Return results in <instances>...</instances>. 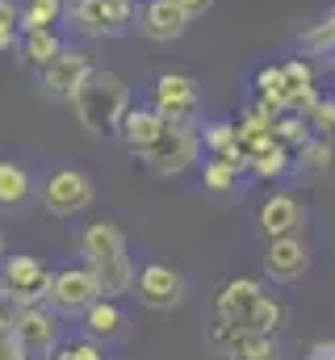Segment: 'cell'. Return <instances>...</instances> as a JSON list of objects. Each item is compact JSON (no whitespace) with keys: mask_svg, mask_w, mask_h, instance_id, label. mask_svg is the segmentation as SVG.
I'll return each mask as SVG.
<instances>
[{"mask_svg":"<svg viewBox=\"0 0 335 360\" xmlns=\"http://www.w3.org/2000/svg\"><path fill=\"white\" fill-rule=\"evenodd\" d=\"M214 314L222 319V323H235V327H248V331H277V327H285V319H289V310H285V302L277 297V293H268L260 281H251V276H231V281H222L218 285V293H214Z\"/></svg>","mask_w":335,"mask_h":360,"instance_id":"cell-1","label":"cell"},{"mask_svg":"<svg viewBox=\"0 0 335 360\" xmlns=\"http://www.w3.org/2000/svg\"><path fill=\"white\" fill-rule=\"evenodd\" d=\"M80 256H84V264L96 272L105 297H122V293L134 289V276H139V272H134L130 256H126V235H122L113 222H92V226H84Z\"/></svg>","mask_w":335,"mask_h":360,"instance_id":"cell-2","label":"cell"},{"mask_svg":"<svg viewBox=\"0 0 335 360\" xmlns=\"http://www.w3.org/2000/svg\"><path fill=\"white\" fill-rule=\"evenodd\" d=\"M68 105H72L76 122H80L88 134H118V122H122L126 109H130V84H126L118 72L96 68V72L88 76V84H84Z\"/></svg>","mask_w":335,"mask_h":360,"instance_id":"cell-3","label":"cell"},{"mask_svg":"<svg viewBox=\"0 0 335 360\" xmlns=\"http://www.w3.org/2000/svg\"><path fill=\"white\" fill-rule=\"evenodd\" d=\"M201 147H206V143H201V134H197L193 122H168V130L160 134V143H156L143 160H147V168L160 172V176H180V172H189V168L197 164Z\"/></svg>","mask_w":335,"mask_h":360,"instance_id":"cell-4","label":"cell"},{"mask_svg":"<svg viewBox=\"0 0 335 360\" xmlns=\"http://www.w3.org/2000/svg\"><path fill=\"white\" fill-rule=\"evenodd\" d=\"M72 25L84 38H122L130 25H139L134 0H76Z\"/></svg>","mask_w":335,"mask_h":360,"instance_id":"cell-5","label":"cell"},{"mask_svg":"<svg viewBox=\"0 0 335 360\" xmlns=\"http://www.w3.org/2000/svg\"><path fill=\"white\" fill-rule=\"evenodd\" d=\"M38 201L51 214H59V218L84 214L92 205V176L80 172V168H55V172H46L42 184H38Z\"/></svg>","mask_w":335,"mask_h":360,"instance_id":"cell-6","label":"cell"},{"mask_svg":"<svg viewBox=\"0 0 335 360\" xmlns=\"http://www.w3.org/2000/svg\"><path fill=\"white\" fill-rule=\"evenodd\" d=\"M96 297H105V293H101V281H96V272L88 269V264L59 269L55 281H51V289H46V302L59 314H84Z\"/></svg>","mask_w":335,"mask_h":360,"instance_id":"cell-7","label":"cell"},{"mask_svg":"<svg viewBox=\"0 0 335 360\" xmlns=\"http://www.w3.org/2000/svg\"><path fill=\"white\" fill-rule=\"evenodd\" d=\"M59 310H46L42 302H25L13 310V335L25 344L30 356H46L59 348Z\"/></svg>","mask_w":335,"mask_h":360,"instance_id":"cell-8","label":"cell"},{"mask_svg":"<svg viewBox=\"0 0 335 360\" xmlns=\"http://www.w3.org/2000/svg\"><path fill=\"white\" fill-rule=\"evenodd\" d=\"M210 344L227 360H281V348L268 331H248V327H235V323H222V319L214 323Z\"/></svg>","mask_w":335,"mask_h":360,"instance_id":"cell-9","label":"cell"},{"mask_svg":"<svg viewBox=\"0 0 335 360\" xmlns=\"http://www.w3.org/2000/svg\"><path fill=\"white\" fill-rule=\"evenodd\" d=\"M51 281H55V272L46 269L38 256H13V260H4V269H0V285H4V293H8L17 306L42 302L46 289H51Z\"/></svg>","mask_w":335,"mask_h":360,"instance_id":"cell-10","label":"cell"},{"mask_svg":"<svg viewBox=\"0 0 335 360\" xmlns=\"http://www.w3.org/2000/svg\"><path fill=\"white\" fill-rule=\"evenodd\" d=\"M151 105L164 113L168 122H193L197 117V105H201V89L184 72H164L151 84Z\"/></svg>","mask_w":335,"mask_h":360,"instance_id":"cell-11","label":"cell"},{"mask_svg":"<svg viewBox=\"0 0 335 360\" xmlns=\"http://www.w3.org/2000/svg\"><path fill=\"white\" fill-rule=\"evenodd\" d=\"M96 68H92V59H88V51H80V46H68L42 76H38V84H42V92L51 96V101H72L76 92L88 84V76H92Z\"/></svg>","mask_w":335,"mask_h":360,"instance_id":"cell-12","label":"cell"},{"mask_svg":"<svg viewBox=\"0 0 335 360\" xmlns=\"http://www.w3.org/2000/svg\"><path fill=\"white\" fill-rule=\"evenodd\" d=\"M134 293H139V302L147 306V310H172V306H180L184 302V293H189V285H184V276L172 269V264H143L139 276H134Z\"/></svg>","mask_w":335,"mask_h":360,"instance_id":"cell-13","label":"cell"},{"mask_svg":"<svg viewBox=\"0 0 335 360\" xmlns=\"http://www.w3.org/2000/svg\"><path fill=\"white\" fill-rule=\"evenodd\" d=\"M260 264H264V276L289 285V281L306 276V269H310V248H306L302 235H281V239H268L264 243Z\"/></svg>","mask_w":335,"mask_h":360,"instance_id":"cell-14","label":"cell"},{"mask_svg":"<svg viewBox=\"0 0 335 360\" xmlns=\"http://www.w3.org/2000/svg\"><path fill=\"white\" fill-rule=\"evenodd\" d=\"M164 130H168V117L156 109V105H130L126 117L118 122V139H122L134 155H147V151L160 143Z\"/></svg>","mask_w":335,"mask_h":360,"instance_id":"cell-15","label":"cell"},{"mask_svg":"<svg viewBox=\"0 0 335 360\" xmlns=\"http://www.w3.org/2000/svg\"><path fill=\"white\" fill-rule=\"evenodd\" d=\"M264 239H281V235H298L306 226V205L293 197V193H272L260 201V214H255Z\"/></svg>","mask_w":335,"mask_h":360,"instance_id":"cell-16","label":"cell"},{"mask_svg":"<svg viewBox=\"0 0 335 360\" xmlns=\"http://www.w3.org/2000/svg\"><path fill=\"white\" fill-rule=\"evenodd\" d=\"M189 21H193V17H189L176 0H147V4L139 8V30H143V38H151V42H176V38H184Z\"/></svg>","mask_w":335,"mask_h":360,"instance_id":"cell-17","label":"cell"},{"mask_svg":"<svg viewBox=\"0 0 335 360\" xmlns=\"http://www.w3.org/2000/svg\"><path fill=\"white\" fill-rule=\"evenodd\" d=\"M68 46H63V38L55 34V30H30V34H21V42H17V63L25 68V72H46L59 55H63Z\"/></svg>","mask_w":335,"mask_h":360,"instance_id":"cell-18","label":"cell"},{"mask_svg":"<svg viewBox=\"0 0 335 360\" xmlns=\"http://www.w3.org/2000/svg\"><path fill=\"white\" fill-rule=\"evenodd\" d=\"M80 319H84V335H88V340H113V335L122 331V323H126V314L118 310L113 297H96Z\"/></svg>","mask_w":335,"mask_h":360,"instance_id":"cell-19","label":"cell"},{"mask_svg":"<svg viewBox=\"0 0 335 360\" xmlns=\"http://www.w3.org/2000/svg\"><path fill=\"white\" fill-rule=\"evenodd\" d=\"M255 96L264 105H272L277 113H289V76H285L281 63H264L255 72Z\"/></svg>","mask_w":335,"mask_h":360,"instance_id":"cell-20","label":"cell"},{"mask_svg":"<svg viewBox=\"0 0 335 360\" xmlns=\"http://www.w3.org/2000/svg\"><path fill=\"white\" fill-rule=\"evenodd\" d=\"M30 193H34L30 172H25L21 164H13V160H0V205L13 210V205H21Z\"/></svg>","mask_w":335,"mask_h":360,"instance_id":"cell-21","label":"cell"},{"mask_svg":"<svg viewBox=\"0 0 335 360\" xmlns=\"http://www.w3.org/2000/svg\"><path fill=\"white\" fill-rule=\"evenodd\" d=\"M293 164H298V151H293V147H285V143L277 139L268 151H260V155L251 160V172H255L260 180H277V176H285Z\"/></svg>","mask_w":335,"mask_h":360,"instance_id":"cell-22","label":"cell"},{"mask_svg":"<svg viewBox=\"0 0 335 360\" xmlns=\"http://www.w3.org/2000/svg\"><path fill=\"white\" fill-rule=\"evenodd\" d=\"M59 17H63V0H21V34L55 30Z\"/></svg>","mask_w":335,"mask_h":360,"instance_id":"cell-23","label":"cell"},{"mask_svg":"<svg viewBox=\"0 0 335 360\" xmlns=\"http://www.w3.org/2000/svg\"><path fill=\"white\" fill-rule=\"evenodd\" d=\"M298 46H302L306 55H335V8L327 13V17H319L315 25L302 30Z\"/></svg>","mask_w":335,"mask_h":360,"instance_id":"cell-24","label":"cell"},{"mask_svg":"<svg viewBox=\"0 0 335 360\" xmlns=\"http://www.w3.org/2000/svg\"><path fill=\"white\" fill-rule=\"evenodd\" d=\"M277 139H281L285 147L302 151V147L315 139V126H310L306 113H281V117H277Z\"/></svg>","mask_w":335,"mask_h":360,"instance_id":"cell-25","label":"cell"},{"mask_svg":"<svg viewBox=\"0 0 335 360\" xmlns=\"http://www.w3.org/2000/svg\"><path fill=\"white\" fill-rule=\"evenodd\" d=\"M335 160V147L327 134H315L302 151H298V168H306V172H323V168H331Z\"/></svg>","mask_w":335,"mask_h":360,"instance_id":"cell-26","label":"cell"},{"mask_svg":"<svg viewBox=\"0 0 335 360\" xmlns=\"http://www.w3.org/2000/svg\"><path fill=\"white\" fill-rule=\"evenodd\" d=\"M244 172H235L231 164H222V160H206V168H201V188H210V193H231L235 184H239Z\"/></svg>","mask_w":335,"mask_h":360,"instance_id":"cell-27","label":"cell"},{"mask_svg":"<svg viewBox=\"0 0 335 360\" xmlns=\"http://www.w3.org/2000/svg\"><path fill=\"white\" fill-rule=\"evenodd\" d=\"M21 42V4L0 0V51H13Z\"/></svg>","mask_w":335,"mask_h":360,"instance_id":"cell-28","label":"cell"},{"mask_svg":"<svg viewBox=\"0 0 335 360\" xmlns=\"http://www.w3.org/2000/svg\"><path fill=\"white\" fill-rule=\"evenodd\" d=\"M239 139V130H235V122H214L206 134H201V143H206V151L214 155V151H222V147H231Z\"/></svg>","mask_w":335,"mask_h":360,"instance_id":"cell-29","label":"cell"},{"mask_svg":"<svg viewBox=\"0 0 335 360\" xmlns=\"http://www.w3.org/2000/svg\"><path fill=\"white\" fill-rule=\"evenodd\" d=\"M310 126H315L319 134L335 139V96H319V105L310 109Z\"/></svg>","mask_w":335,"mask_h":360,"instance_id":"cell-30","label":"cell"},{"mask_svg":"<svg viewBox=\"0 0 335 360\" xmlns=\"http://www.w3.org/2000/svg\"><path fill=\"white\" fill-rule=\"evenodd\" d=\"M55 356L59 360H101V348H96V340H72V344L55 348Z\"/></svg>","mask_w":335,"mask_h":360,"instance_id":"cell-31","label":"cell"},{"mask_svg":"<svg viewBox=\"0 0 335 360\" xmlns=\"http://www.w3.org/2000/svg\"><path fill=\"white\" fill-rule=\"evenodd\" d=\"M30 352H25V344L8 331V335H0V360H25Z\"/></svg>","mask_w":335,"mask_h":360,"instance_id":"cell-32","label":"cell"},{"mask_svg":"<svg viewBox=\"0 0 335 360\" xmlns=\"http://www.w3.org/2000/svg\"><path fill=\"white\" fill-rule=\"evenodd\" d=\"M176 4H180L189 17H201V13H210V8H214V0H176Z\"/></svg>","mask_w":335,"mask_h":360,"instance_id":"cell-33","label":"cell"},{"mask_svg":"<svg viewBox=\"0 0 335 360\" xmlns=\"http://www.w3.org/2000/svg\"><path fill=\"white\" fill-rule=\"evenodd\" d=\"M306 360H335V344H331V340L315 344V348H310V356H306Z\"/></svg>","mask_w":335,"mask_h":360,"instance_id":"cell-34","label":"cell"},{"mask_svg":"<svg viewBox=\"0 0 335 360\" xmlns=\"http://www.w3.org/2000/svg\"><path fill=\"white\" fill-rule=\"evenodd\" d=\"M13 310H17V306L0 302V335H8V331H13Z\"/></svg>","mask_w":335,"mask_h":360,"instance_id":"cell-35","label":"cell"},{"mask_svg":"<svg viewBox=\"0 0 335 360\" xmlns=\"http://www.w3.org/2000/svg\"><path fill=\"white\" fill-rule=\"evenodd\" d=\"M0 256H4V235H0Z\"/></svg>","mask_w":335,"mask_h":360,"instance_id":"cell-36","label":"cell"},{"mask_svg":"<svg viewBox=\"0 0 335 360\" xmlns=\"http://www.w3.org/2000/svg\"><path fill=\"white\" fill-rule=\"evenodd\" d=\"M46 360H59V356H46Z\"/></svg>","mask_w":335,"mask_h":360,"instance_id":"cell-37","label":"cell"}]
</instances>
